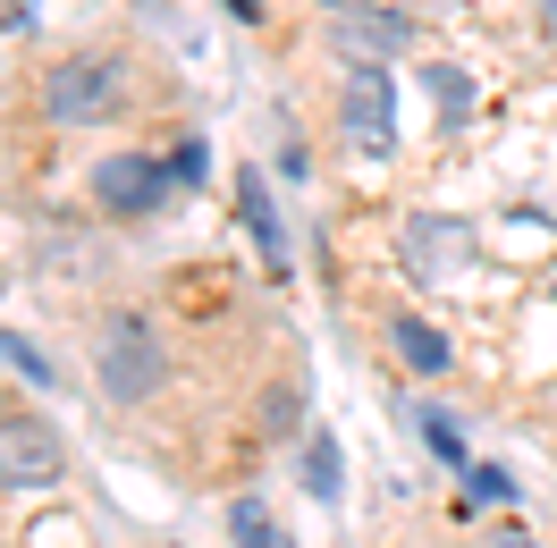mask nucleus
Here are the masks:
<instances>
[{"mask_svg": "<svg viewBox=\"0 0 557 548\" xmlns=\"http://www.w3.org/2000/svg\"><path fill=\"white\" fill-rule=\"evenodd\" d=\"M321 9H355V0H321Z\"/></svg>", "mask_w": 557, "mask_h": 548, "instance_id": "nucleus-21", "label": "nucleus"}, {"mask_svg": "<svg viewBox=\"0 0 557 548\" xmlns=\"http://www.w3.org/2000/svg\"><path fill=\"white\" fill-rule=\"evenodd\" d=\"M498 548H532V540H523V532H507V540H498Z\"/></svg>", "mask_w": 557, "mask_h": 548, "instance_id": "nucleus-19", "label": "nucleus"}, {"mask_svg": "<svg viewBox=\"0 0 557 548\" xmlns=\"http://www.w3.org/2000/svg\"><path fill=\"white\" fill-rule=\"evenodd\" d=\"M338 136L355 144V152H397V76L381 68V60H347V76H338Z\"/></svg>", "mask_w": 557, "mask_h": 548, "instance_id": "nucleus-1", "label": "nucleus"}, {"mask_svg": "<svg viewBox=\"0 0 557 548\" xmlns=\"http://www.w3.org/2000/svg\"><path fill=\"white\" fill-rule=\"evenodd\" d=\"M422 85L440 94V127H465V110H473V85H465L456 68H422Z\"/></svg>", "mask_w": 557, "mask_h": 548, "instance_id": "nucleus-13", "label": "nucleus"}, {"mask_svg": "<svg viewBox=\"0 0 557 548\" xmlns=\"http://www.w3.org/2000/svg\"><path fill=\"white\" fill-rule=\"evenodd\" d=\"M305 489H313V498H338V439H330V431L305 439Z\"/></svg>", "mask_w": 557, "mask_h": 548, "instance_id": "nucleus-12", "label": "nucleus"}, {"mask_svg": "<svg viewBox=\"0 0 557 548\" xmlns=\"http://www.w3.org/2000/svg\"><path fill=\"white\" fill-rule=\"evenodd\" d=\"M473 220H448V211H414V228H406V262H414V278H456L465 262H473Z\"/></svg>", "mask_w": 557, "mask_h": 548, "instance_id": "nucleus-5", "label": "nucleus"}, {"mask_svg": "<svg viewBox=\"0 0 557 548\" xmlns=\"http://www.w3.org/2000/svg\"><path fill=\"white\" fill-rule=\"evenodd\" d=\"M422 439H431V456L465 464V439H456V422H448V413H422Z\"/></svg>", "mask_w": 557, "mask_h": 548, "instance_id": "nucleus-15", "label": "nucleus"}, {"mask_svg": "<svg viewBox=\"0 0 557 548\" xmlns=\"http://www.w3.org/2000/svg\"><path fill=\"white\" fill-rule=\"evenodd\" d=\"M69 473V439L42 413H9L0 422V489H60Z\"/></svg>", "mask_w": 557, "mask_h": 548, "instance_id": "nucleus-2", "label": "nucleus"}, {"mask_svg": "<svg viewBox=\"0 0 557 548\" xmlns=\"http://www.w3.org/2000/svg\"><path fill=\"white\" fill-rule=\"evenodd\" d=\"M228 17H262V0H228Z\"/></svg>", "mask_w": 557, "mask_h": 548, "instance_id": "nucleus-18", "label": "nucleus"}, {"mask_svg": "<svg viewBox=\"0 0 557 548\" xmlns=\"http://www.w3.org/2000/svg\"><path fill=\"white\" fill-rule=\"evenodd\" d=\"M228 540H237V548H296V540L271 523V507H262V498H237V507H228Z\"/></svg>", "mask_w": 557, "mask_h": 548, "instance_id": "nucleus-10", "label": "nucleus"}, {"mask_svg": "<svg viewBox=\"0 0 557 548\" xmlns=\"http://www.w3.org/2000/svg\"><path fill=\"white\" fill-rule=\"evenodd\" d=\"M541 26H549V35H557V9H541Z\"/></svg>", "mask_w": 557, "mask_h": 548, "instance_id": "nucleus-20", "label": "nucleus"}, {"mask_svg": "<svg viewBox=\"0 0 557 548\" xmlns=\"http://www.w3.org/2000/svg\"><path fill=\"white\" fill-rule=\"evenodd\" d=\"M177 170L170 161H152V152H110V161H94V203L119 211V220H144V211L170 203Z\"/></svg>", "mask_w": 557, "mask_h": 548, "instance_id": "nucleus-3", "label": "nucleus"}, {"mask_svg": "<svg viewBox=\"0 0 557 548\" xmlns=\"http://www.w3.org/2000/svg\"><path fill=\"white\" fill-rule=\"evenodd\" d=\"M102 379H110L119 406H144V397L161 388V346H152L144 321H110L102 329Z\"/></svg>", "mask_w": 557, "mask_h": 548, "instance_id": "nucleus-4", "label": "nucleus"}, {"mask_svg": "<svg viewBox=\"0 0 557 548\" xmlns=\"http://www.w3.org/2000/svg\"><path fill=\"white\" fill-rule=\"evenodd\" d=\"M388 346H397V363H406V372H448V338H440L431 321H397Z\"/></svg>", "mask_w": 557, "mask_h": 548, "instance_id": "nucleus-9", "label": "nucleus"}, {"mask_svg": "<svg viewBox=\"0 0 557 548\" xmlns=\"http://www.w3.org/2000/svg\"><path fill=\"white\" fill-rule=\"evenodd\" d=\"M0 363H9L17 379H35V388H51V379H60V363H51L35 338H17V329H0Z\"/></svg>", "mask_w": 557, "mask_h": 548, "instance_id": "nucleus-11", "label": "nucleus"}, {"mask_svg": "<svg viewBox=\"0 0 557 548\" xmlns=\"http://www.w3.org/2000/svg\"><path fill=\"white\" fill-rule=\"evenodd\" d=\"M330 35L355 42L363 60H388V51H406V42H414V26H406L397 9H372V0H355V9H330Z\"/></svg>", "mask_w": 557, "mask_h": 548, "instance_id": "nucleus-7", "label": "nucleus"}, {"mask_svg": "<svg viewBox=\"0 0 557 548\" xmlns=\"http://www.w3.org/2000/svg\"><path fill=\"white\" fill-rule=\"evenodd\" d=\"M170 170H177V186H195V177H203V144L186 136V144H177V152H170Z\"/></svg>", "mask_w": 557, "mask_h": 548, "instance_id": "nucleus-16", "label": "nucleus"}, {"mask_svg": "<svg viewBox=\"0 0 557 548\" xmlns=\"http://www.w3.org/2000/svg\"><path fill=\"white\" fill-rule=\"evenodd\" d=\"M262 422H271V431H296V388H278L271 406H262Z\"/></svg>", "mask_w": 557, "mask_h": 548, "instance_id": "nucleus-17", "label": "nucleus"}, {"mask_svg": "<svg viewBox=\"0 0 557 548\" xmlns=\"http://www.w3.org/2000/svg\"><path fill=\"white\" fill-rule=\"evenodd\" d=\"M42 110H51V119H102L110 110V60H94V51H85V60H60L51 85H42Z\"/></svg>", "mask_w": 557, "mask_h": 548, "instance_id": "nucleus-6", "label": "nucleus"}, {"mask_svg": "<svg viewBox=\"0 0 557 548\" xmlns=\"http://www.w3.org/2000/svg\"><path fill=\"white\" fill-rule=\"evenodd\" d=\"M456 473H465V498H482V507H507V498H516V481L498 473V464H473V456H465Z\"/></svg>", "mask_w": 557, "mask_h": 548, "instance_id": "nucleus-14", "label": "nucleus"}, {"mask_svg": "<svg viewBox=\"0 0 557 548\" xmlns=\"http://www.w3.org/2000/svg\"><path fill=\"white\" fill-rule=\"evenodd\" d=\"M237 220L253 228L262 262H271V271H287V237H278V211H271V186H262V170H237Z\"/></svg>", "mask_w": 557, "mask_h": 548, "instance_id": "nucleus-8", "label": "nucleus"}]
</instances>
